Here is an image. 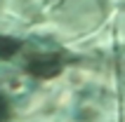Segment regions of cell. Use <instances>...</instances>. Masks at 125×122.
Here are the masks:
<instances>
[{"mask_svg":"<svg viewBox=\"0 0 125 122\" xmlns=\"http://www.w3.org/2000/svg\"><path fill=\"white\" fill-rule=\"evenodd\" d=\"M10 115V103L2 94H0V122H5V117Z\"/></svg>","mask_w":125,"mask_h":122,"instance_id":"1","label":"cell"},{"mask_svg":"<svg viewBox=\"0 0 125 122\" xmlns=\"http://www.w3.org/2000/svg\"><path fill=\"white\" fill-rule=\"evenodd\" d=\"M12 45L14 42H10V40H5V38H0V56H7V54H12Z\"/></svg>","mask_w":125,"mask_h":122,"instance_id":"2","label":"cell"}]
</instances>
